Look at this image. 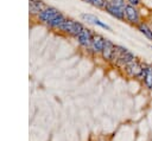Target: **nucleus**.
I'll list each match as a JSON object with an SVG mask.
<instances>
[{
    "label": "nucleus",
    "instance_id": "f257e3e1",
    "mask_svg": "<svg viewBox=\"0 0 152 141\" xmlns=\"http://www.w3.org/2000/svg\"><path fill=\"white\" fill-rule=\"evenodd\" d=\"M127 75L131 77H142V71H144V65H141L139 62L133 60L125 68Z\"/></svg>",
    "mask_w": 152,
    "mask_h": 141
},
{
    "label": "nucleus",
    "instance_id": "f03ea898",
    "mask_svg": "<svg viewBox=\"0 0 152 141\" xmlns=\"http://www.w3.org/2000/svg\"><path fill=\"white\" fill-rule=\"evenodd\" d=\"M59 14L58 9H56L55 7H45L40 13H39V19L46 24H49L51 20H53L57 15Z\"/></svg>",
    "mask_w": 152,
    "mask_h": 141
},
{
    "label": "nucleus",
    "instance_id": "7ed1b4c3",
    "mask_svg": "<svg viewBox=\"0 0 152 141\" xmlns=\"http://www.w3.org/2000/svg\"><path fill=\"white\" fill-rule=\"evenodd\" d=\"M93 33L88 28H83V31L77 36V40L82 46H90L91 39H93Z\"/></svg>",
    "mask_w": 152,
    "mask_h": 141
},
{
    "label": "nucleus",
    "instance_id": "20e7f679",
    "mask_svg": "<svg viewBox=\"0 0 152 141\" xmlns=\"http://www.w3.org/2000/svg\"><path fill=\"white\" fill-rule=\"evenodd\" d=\"M124 12H125V15H126V18H127L128 21H131V23H133V24H137V23L139 21V13H138V11L134 8V6L126 5Z\"/></svg>",
    "mask_w": 152,
    "mask_h": 141
},
{
    "label": "nucleus",
    "instance_id": "39448f33",
    "mask_svg": "<svg viewBox=\"0 0 152 141\" xmlns=\"http://www.w3.org/2000/svg\"><path fill=\"white\" fill-rule=\"evenodd\" d=\"M104 40L106 39L103 37H101L100 34H94L91 43H90V49L94 52H101L103 49V45H104Z\"/></svg>",
    "mask_w": 152,
    "mask_h": 141
},
{
    "label": "nucleus",
    "instance_id": "423d86ee",
    "mask_svg": "<svg viewBox=\"0 0 152 141\" xmlns=\"http://www.w3.org/2000/svg\"><path fill=\"white\" fill-rule=\"evenodd\" d=\"M114 50H115V45L110 41V40H108V39H106L104 40V45H103V49H102V56H103V58L104 59H107V60H109V59H112V57H113V53H114Z\"/></svg>",
    "mask_w": 152,
    "mask_h": 141
},
{
    "label": "nucleus",
    "instance_id": "0eeeda50",
    "mask_svg": "<svg viewBox=\"0 0 152 141\" xmlns=\"http://www.w3.org/2000/svg\"><path fill=\"white\" fill-rule=\"evenodd\" d=\"M142 78H144L145 85L148 89H152V66L151 65H144Z\"/></svg>",
    "mask_w": 152,
    "mask_h": 141
},
{
    "label": "nucleus",
    "instance_id": "6e6552de",
    "mask_svg": "<svg viewBox=\"0 0 152 141\" xmlns=\"http://www.w3.org/2000/svg\"><path fill=\"white\" fill-rule=\"evenodd\" d=\"M104 8L107 9V12H108V13H110L112 15H114V17H115V18H118V19H124V17H125V12H124V9L116 8V7L112 6V5H110V4H108V2H106Z\"/></svg>",
    "mask_w": 152,
    "mask_h": 141
},
{
    "label": "nucleus",
    "instance_id": "1a4fd4ad",
    "mask_svg": "<svg viewBox=\"0 0 152 141\" xmlns=\"http://www.w3.org/2000/svg\"><path fill=\"white\" fill-rule=\"evenodd\" d=\"M133 60H134V56H133V53H131L129 51H127L126 53H124V55L118 59L116 64L120 65V66L126 68V66H127L129 63H132Z\"/></svg>",
    "mask_w": 152,
    "mask_h": 141
},
{
    "label": "nucleus",
    "instance_id": "9d476101",
    "mask_svg": "<svg viewBox=\"0 0 152 141\" xmlns=\"http://www.w3.org/2000/svg\"><path fill=\"white\" fill-rule=\"evenodd\" d=\"M82 18H83L84 20H87L88 23H91V24H95V25H100L101 27L107 28V30H109V31H110V27H109L108 25L103 24L102 21H100L95 15H91V14H82Z\"/></svg>",
    "mask_w": 152,
    "mask_h": 141
},
{
    "label": "nucleus",
    "instance_id": "9b49d317",
    "mask_svg": "<svg viewBox=\"0 0 152 141\" xmlns=\"http://www.w3.org/2000/svg\"><path fill=\"white\" fill-rule=\"evenodd\" d=\"M43 2L42 0H30V12L31 13H40L43 11Z\"/></svg>",
    "mask_w": 152,
    "mask_h": 141
},
{
    "label": "nucleus",
    "instance_id": "f8f14e48",
    "mask_svg": "<svg viewBox=\"0 0 152 141\" xmlns=\"http://www.w3.org/2000/svg\"><path fill=\"white\" fill-rule=\"evenodd\" d=\"M74 24H75L74 20H71V19H65L58 28H59L61 31H63V32H68V33H70L71 30H72V27H74Z\"/></svg>",
    "mask_w": 152,
    "mask_h": 141
},
{
    "label": "nucleus",
    "instance_id": "ddd939ff",
    "mask_svg": "<svg viewBox=\"0 0 152 141\" xmlns=\"http://www.w3.org/2000/svg\"><path fill=\"white\" fill-rule=\"evenodd\" d=\"M138 27H139L140 32H141L144 36H146L148 39H151V40H152V30H151L146 24H142V23H141V24H139V26H138Z\"/></svg>",
    "mask_w": 152,
    "mask_h": 141
},
{
    "label": "nucleus",
    "instance_id": "4468645a",
    "mask_svg": "<svg viewBox=\"0 0 152 141\" xmlns=\"http://www.w3.org/2000/svg\"><path fill=\"white\" fill-rule=\"evenodd\" d=\"M64 20H65L64 15L59 13V14H58V15H57V17H56L53 20H51V21L49 23V25H50V26H52V27H59Z\"/></svg>",
    "mask_w": 152,
    "mask_h": 141
},
{
    "label": "nucleus",
    "instance_id": "2eb2a0df",
    "mask_svg": "<svg viewBox=\"0 0 152 141\" xmlns=\"http://www.w3.org/2000/svg\"><path fill=\"white\" fill-rule=\"evenodd\" d=\"M83 26H82V24H80V23H77V21H75V24H74V27H72V30H71V32H70V34H72V36H78L82 31H83Z\"/></svg>",
    "mask_w": 152,
    "mask_h": 141
},
{
    "label": "nucleus",
    "instance_id": "dca6fc26",
    "mask_svg": "<svg viewBox=\"0 0 152 141\" xmlns=\"http://www.w3.org/2000/svg\"><path fill=\"white\" fill-rule=\"evenodd\" d=\"M107 2L110 4L112 6L116 7V8H120V9H125V7H126L124 0H109V1H107Z\"/></svg>",
    "mask_w": 152,
    "mask_h": 141
},
{
    "label": "nucleus",
    "instance_id": "f3484780",
    "mask_svg": "<svg viewBox=\"0 0 152 141\" xmlns=\"http://www.w3.org/2000/svg\"><path fill=\"white\" fill-rule=\"evenodd\" d=\"M86 1L93 4L97 7H104V5H106V0H86Z\"/></svg>",
    "mask_w": 152,
    "mask_h": 141
},
{
    "label": "nucleus",
    "instance_id": "a211bd4d",
    "mask_svg": "<svg viewBox=\"0 0 152 141\" xmlns=\"http://www.w3.org/2000/svg\"><path fill=\"white\" fill-rule=\"evenodd\" d=\"M128 2L131 6H137L139 4V0H128Z\"/></svg>",
    "mask_w": 152,
    "mask_h": 141
}]
</instances>
